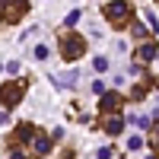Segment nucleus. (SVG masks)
<instances>
[{
	"label": "nucleus",
	"instance_id": "1",
	"mask_svg": "<svg viewBox=\"0 0 159 159\" xmlns=\"http://www.w3.org/2000/svg\"><path fill=\"white\" fill-rule=\"evenodd\" d=\"M102 16H105V22H108L111 29H130V22H134V7H130L127 0H111V3L102 7Z\"/></svg>",
	"mask_w": 159,
	"mask_h": 159
},
{
	"label": "nucleus",
	"instance_id": "2",
	"mask_svg": "<svg viewBox=\"0 0 159 159\" xmlns=\"http://www.w3.org/2000/svg\"><path fill=\"white\" fill-rule=\"evenodd\" d=\"M57 51H61V57L64 61H80L86 54V38L83 35H76V32H64L61 35V45H57Z\"/></svg>",
	"mask_w": 159,
	"mask_h": 159
},
{
	"label": "nucleus",
	"instance_id": "3",
	"mask_svg": "<svg viewBox=\"0 0 159 159\" xmlns=\"http://www.w3.org/2000/svg\"><path fill=\"white\" fill-rule=\"evenodd\" d=\"M25 89H29V83L25 80H10V83L0 86V102H3V108H16V105L25 99Z\"/></svg>",
	"mask_w": 159,
	"mask_h": 159
},
{
	"label": "nucleus",
	"instance_id": "4",
	"mask_svg": "<svg viewBox=\"0 0 159 159\" xmlns=\"http://www.w3.org/2000/svg\"><path fill=\"white\" fill-rule=\"evenodd\" d=\"M51 140H54L51 134H45V130H38V127H35V130H32V137L25 140L19 150H25V156H29V159H42V156L51 150Z\"/></svg>",
	"mask_w": 159,
	"mask_h": 159
},
{
	"label": "nucleus",
	"instance_id": "5",
	"mask_svg": "<svg viewBox=\"0 0 159 159\" xmlns=\"http://www.w3.org/2000/svg\"><path fill=\"white\" fill-rule=\"evenodd\" d=\"M29 13V0H0V19L3 22H19Z\"/></svg>",
	"mask_w": 159,
	"mask_h": 159
},
{
	"label": "nucleus",
	"instance_id": "6",
	"mask_svg": "<svg viewBox=\"0 0 159 159\" xmlns=\"http://www.w3.org/2000/svg\"><path fill=\"white\" fill-rule=\"evenodd\" d=\"M121 105H124V99H121V92H105V96L99 99V115H102V118H111V115H121Z\"/></svg>",
	"mask_w": 159,
	"mask_h": 159
},
{
	"label": "nucleus",
	"instance_id": "7",
	"mask_svg": "<svg viewBox=\"0 0 159 159\" xmlns=\"http://www.w3.org/2000/svg\"><path fill=\"white\" fill-rule=\"evenodd\" d=\"M153 57H159V45H156V38H147V42L134 51V67H143V64H150Z\"/></svg>",
	"mask_w": 159,
	"mask_h": 159
},
{
	"label": "nucleus",
	"instance_id": "8",
	"mask_svg": "<svg viewBox=\"0 0 159 159\" xmlns=\"http://www.w3.org/2000/svg\"><path fill=\"white\" fill-rule=\"evenodd\" d=\"M102 127H105V134L118 137V134L124 130V118H121V115H111V118H105V121H102Z\"/></svg>",
	"mask_w": 159,
	"mask_h": 159
},
{
	"label": "nucleus",
	"instance_id": "9",
	"mask_svg": "<svg viewBox=\"0 0 159 159\" xmlns=\"http://www.w3.org/2000/svg\"><path fill=\"white\" fill-rule=\"evenodd\" d=\"M147 134H150V143L156 147V156H159V118H153V124H150Z\"/></svg>",
	"mask_w": 159,
	"mask_h": 159
},
{
	"label": "nucleus",
	"instance_id": "10",
	"mask_svg": "<svg viewBox=\"0 0 159 159\" xmlns=\"http://www.w3.org/2000/svg\"><path fill=\"white\" fill-rule=\"evenodd\" d=\"M130 32H134V38H153V35H147V25H143L140 19L130 22Z\"/></svg>",
	"mask_w": 159,
	"mask_h": 159
},
{
	"label": "nucleus",
	"instance_id": "11",
	"mask_svg": "<svg viewBox=\"0 0 159 159\" xmlns=\"http://www.w3.org/2000/svg\"><path fill=\"white\" fill-rule=\"evenodd\" d=\"M54 83H57V86H73V83H76V73H73V70H70V73H57Z\"/></svg>",
	"mask_w": 159,
	"mask_h": 159
},
{
	"label": "nucleus",
	"instance_id": "12",
	"mask_svg": "<svg viewBox=\"0 0 159 159\" xmlns=\"http://www.w3.org/2000/svg\"><path fill=\"white\" fill-rule=\"evenodd\" d=\"M92 67H96V73H105V70H108V57H105V54H99L96 61H92Z\"/></svg>",
	"mask_w": 159,
	"mask_h": 159
},
{
	"label": "nucleus",
	"instance_id": "13",
	"mask_svg": "<svg viewBox=\"0 0 159 159\" xmlns=\"http://www.w3.org/2000/svg\"><path fill=\"white\" fill-rule=\"evenodd\" d=\"M80 16H83L80 10H70L67 16H64V25H67V29H70V25H76V22H80Z\"/></svg>",
	"mask_w": 159,
	"mask_h": 159
},
{
	"label": "nucleus",
	"instance_id": "14",
	"mask_svg": "<svg viewBox=\"0 0 159 159\" xmlns=\"http://www.w3.org/2000/svg\"><path fill=\"white\" fill-rule=\"evenodd\" d=\"M48 54H51L48 45H35V57H38V61H48Z\"/></svg>",
	"mask_w": 159,
	"mask_h": 159
},
{
	"label": "nucleus",
	"instance_id": "15",
	"mask_svg": "<svg viewBox=\"0 0 159 159\" xmlns=\"http://www.w3.org/2000/svg\"><path fill=\"white\" fill-rule=\"evenodd\" d=\"M140 147H143V137H137V134H134V137L127 140V150H140Z\"/></svg>",
	"mask_w": 159,
	"mask_h": 159
},
{
	"label": "nucleus",
	"instance_id": "16",
	"mask_svg": "<svg viewBox=\"0 0 159 159\" xmlns=\"http://www.w3.org/2000/svg\"><path fill=\"white\" fill-rule=\"evenodd\" d=\"M130 96H134V99H143V96H147V86H134V92H130Z\"/></svg>",
	"mask_w": 159,
	"mask_h": 159
},
{
	"label": "nucleus",
	"instance_id": "17",
	"mask_svg": "<svg viewBox=\"0 0 159 159\" xmlns=\"http://www.w3.org/2000/svg\"><path fill=\"white\" fill-rule=\"evenodd\" d=\"M147 22H150V29H153V32H156V29H159V19H156V16H153V13H147Z\"/></svg>",
	"mask_w": 159,
	"mask_h": 159
},
{
	"label": "nucleus",
	"instance_id": "18",
	"mask_svg": "<svg viewBox=\"0 0 159 159\" xmlns=\"http://www.w3.org/2000/svg\"><path fill=\"white\" fill-rule=\"evenodd\" d=\"M96 159H111V150H108V147H102V150L96 153Z\"/></svg>",
	"mask_w": 159,
	"mask_h": 159
},
{
	"label": "nucleus",
	"instance_id": "19",
	"mask_svg": "<svg viewBox=\"0 0 159 159\" xmlns=\"http://www.w3.org/2000/svg\"><path fill=\"white\" fill-rule=\"evenodd\" d=\"M61 159H73V153H70V150H64V153H61Z\"/></svg>",
	"mask_w": 159,
	"mask_h": 159
},
{
	"label": "nucleus",
	"instance_id": "20",
	"mask_svg": "<svg viewBox=\"0 0 159 159\" xmlns=\"http://www.w3.org/2000/svg\"><path fill=\"white\" fill-rule=\"evenodd\" d=\"M3 67H7V64H0V70H3Z\"/></svg>",
	"mask_w": 159,
	"mask_h": 159
}]
</instances>
